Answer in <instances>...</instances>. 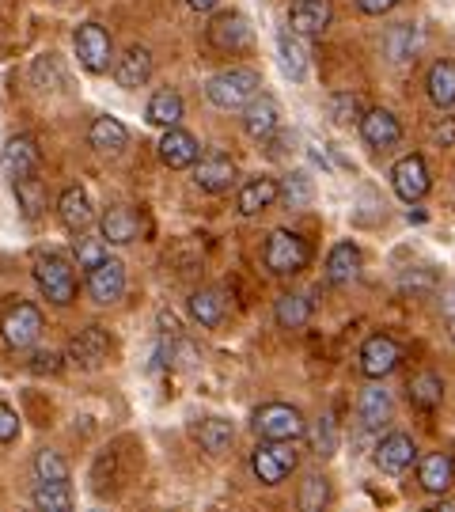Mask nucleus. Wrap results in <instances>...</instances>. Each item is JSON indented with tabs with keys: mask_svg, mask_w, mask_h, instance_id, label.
<instances>
[{
	"mask_svg": "<svg viewBox=\"0 0 455 512\" xmlns=\"http://www.w3.org/2000/svg\"><path fill=\"white\" fill-rule=\"evenodd\" d=\"M258 92H262V76L255 69H224V73L209 76V84H205L209 103L220 110H243Z\"/></svg>",
	"mask_w": 455,
	"mask_h": 512,
	"instance_id": "obj_1",
	"label": "nucleus"
},
{
	"mask_svg": "<svg viewBox=\"0 0 455 512\" xmlns=\"http://www.w3.org/2000/svg\"><path fill=\"white\" fill-rule=\"evenodd\" d=\"M262 262H266V270L277 277L300 274V270L311 262L308 239L289 232V228H273L270 239H266V247H262Z\"/></svg>",
	"mask_w": 455,
	"mask_h": 512,
	"instance_id": "obj_2",
	"label": "nucleus"
},
{
	"mask_svg": "<svg viewBox=\"0 0 455 512\" xmlns=\"http://www.w3.org/2000/svg\"><path fill=\"white\" fill-rule=\"evenodd\" d=\"M35 285L57 308H69L76 300V270L65 255H38L35 258Z\"/></svg>",
	"mask_w": 455,
	"mask_h": 512,
	"instance_id": "obj_3",
	"label": "nucleus"
},
{
	"mask_svg": "<svg viewBox=\"0 0 455 512\" xmlns=\"http://www.w3.org/2000/svg\"><path fill=\"white\" fill-rule=\"evenodd\" d=\"M296 459L300 456H296L292 440H262L251 452V471L262 486H281L296 471Z\"/></svg>",
	"mask_w": 455,
	"mask_h": 512,
	"instance_id": "obj_4",
	"label": "nucleus"
},
{
	"mask_svg": "<svg viewBox=\"0 0 455 512\" xmlns=\"http://www.w3.org/2000/svg\"><path fill=\"white\" fill-rule=\"evenodd\" d=\"M255 433L262 440H296L308 433V421L296 406L266 403L262 410H255Z\"/></svg>",
	"mask_w": 455,
	"mask_h": 512,
	"instance_id": "obj_5",
	"label": "nucleus"
},
{
	"mask_svg": "<svg viewBox=\"0 0 455 512\" xmlns=\"http://www.w3.org/2000/svg\"><path fill=\"white\" fill-rule=\"evenodd\" d=\"M205 38H209V46L220 50V54H243V50H251L255 31H251L247 16H239V12H220V16L205 27Z\"/></svg>",
	"mask_w": 455,
	"mask_h": 512,
	"instance_id": "obj_6",
	"label": "nucleus"
},
{
	"mask_svg": "<svg viewBox=\"0 0 455 512\" xmlns=\"http://www.w3.org/2000/svg\"><path fill=\"white\" fill-rule=\"evenodd\" d=\"M88 293L99 308H110L126 296V262L122 258H103L95 270H88Z\"/></svg>",
	"mask_w": 455,
	"mask_h": 512,
	"instance_id": "obj_7",
	"label": "nucleus"
},
{
	"mask_svg": "<svg viewBox=\"0 0 455 512\" xmlns=\"http://www.w3.org/2000/svg\"><path fill=\"white\" fill-rule=\"evenodd\" d=\"M65 357H69L76 368H84V372H95V368H103V365H107V357H110L107 330H103V327L76 330L73 338H69V349H65Z\"/></svg>",
	"mask_w": 455,
	"mask_h": 512,
	"instance_id": "obj_8",
	"label": "nucleus"
},
{
	"mask_svg": "<svg viewBox=\"0 0 455 512\" xmlns=\"http://www.w3.org/2000/svg\"><path fill=\"white\" fill-rule=\"evenodd\" d=\"M73 46H76L80 65H84L88 73H107V69H110V57H114V50H110L107 27H99V23H84V27H76Z\"/></svg>",
	"mask_w": 455,
	"mask_h": 512,
	"instance_id": "obj_9",
	"label": "nucleus"
},
{
	"mask_svg": "<svg viewBox=\"0 0 455 512\" xmlns=\"http://www.w3.org/2000/svg\"><path fill=\"white\" fill-rule=\"evenodd\" d=\"M391 186H395V194H399L402 202H421L425 194H429V186H433V179H429V164H425V156H402L399 164L391 167Z\"/></svg>",
	"mask_w": 455,
	"mask_h": 512,
	"instance_id": "obj_10",
	"label": "nucleus"
},
{
	"mask_svg": "<svg viewBox=\"0 0 455 512\" xmlns=\"http://www.w3.org/2000/svg\"><path fill=\"white\" fill-rule=\"evenodd\" d=\"M0 334L12 349H31L42 334V311L35 304H16L0 319Z\"/></svg>",
	"mask_w": 455,
	"mask_h": 512,
	"instance_id": "obj_11",
	"label": "nucleus"
},
{
	"mask_svg": "<svg viewBox=\"0 0 455 512\" xmlns=\"http://www.w3.org/2000/svg\"><path fill=\"white\" fill-rule=\"evenodd\" d=\"M38 167H42V152H38L35 137H27V133H19L12 137L8 145L0 148V171L16 183V179H27V175H38Z\"/></svg>",
	"mask_w": 455,
	"mask_h": 512,
	"instance_id": "obj_12",
	"label": "nucleus"
},
{
	"mask_svg": "<svg viewBox=\"0 0 455 512\" xmlns=\"http://www.w3.org/2000/svg\"><path fill=\"white\" fill-rule=\"evenodd\" d=\"M402 361V349L395 338H387V334H372L368 342L361 346V372L368 380H383V376H391Z\"/></svg>",
	"mask_w": 455,
	"mask_h": 512,
	"instance_id": "obj_13",
	"label": "nucleus"
},
{
	"mask_svg": "<svg viewBox=\"0 0 455 512\" xmlns=\"http://www.w3.org/2000/svg\"><path fill=\"white\" fill-rule=\"evenodd\" d=\"M194 183L205 190V194H224L236 183V160L224 156V152H209L194 164Z\"/></svg>",
	"mask_w": 455,
	"mask_h": 512,
	"instance_id": "obj_14",
	"label": "nucleus"
},
{
	"mask_svg": "<svg viewBox=\"0 0 455 512\" xmlns=\"http://www.w3.org/2000/svg\"><path fill=\"white\" fill-rule=\"evenodd\" d=\"M334 19V4L330 0H292L289 27L304 38H319Z\"/></svg>",
	"mask_w": 455,
	"mask_h": 512,
	"instance_id": "obj_15",
	"label": "nucleus"
},
{
	"mask_svg": "<svg viewBox=\"0 0 455 512\" xmlns=\"http://www.w3.org/2000/svg\"><path fill=\"white\" fill-rule=\"evenodd\" d=\"M243 129H247V137H255V141H270L273 133L281 129V107H277V99L258 92L255 99L243 107Z\"/></svg>",
	"mask_w": 455,
	"mask_h": 512,
	"instance_id": "obj_16",
	"label": "nucleus"
},
{
	"mask_svg": "<svg viewBox=\"0 0 455 512\" xmlns=\"http://www.w3.org/2000/svg\"><path fill=\"white\" fill-rule=\"evenodd\" d=\"M418 463V444L406 437V433H391L376 444V467L383 475H402Z\"/></svg>",
	"mask_w": 455,
	"mask_h": 512,
	"instance_id": "obj_17",
	"label": "nucleus"
},
{
	"mask_svg": "<svg viewBox=\"0 0 455 512\" xmlns=\"http://www.w3.org/2000/svg\"><path fill=\"white\" fill-rule=\"evenodd\" d=\"M357 129H361V137H364V145L368 148H395L402 141L399 118L383 107L364 110V118H361V126Z\"/></svg>",
	"mask_w": 455,
	"mask_h": 512,
	"instance_id": "obj_18",
	"label": "nucleus"
},
{
	"mask_svg": "<svg viewBox=\"0 0 455 512\" xmlns=\"http://www.w3.org/2000/svg\"><path fill=\"white\" fill-rule=\"evenodd\" d=\"M160 160H164L171 171H182V167H194L201 160V145L194 133H186V129L171 126L164 133V141H160Z\"/></svg>",
	"mask_w": 455,
	"mask_h": 512,
	"instance_id": "obj_19",
	"label": "nucleus"
},
{
	"mask_svg": "<svg viewBox=\"0 0 455 512\" xmlns=\"http://www.w3.org/2000/svg\"><path fill=\"white\" fill-rule=\"evenodd\" d=\"M277 198H281V183L270 179V175H255V179H247V183L239 186L236 209L243 217H258V213H266Z\"/></svg>",
	"mask_w": 455,
	"mask_h": 512,
	"instance_id": "obj_20",
	"label": "nucleus"
},
{
	"mask_svg": "<svg viewBox=\"0 0 455 512\" xmlns=\"http://www.w3.org/2000/svg\"><path fill=\"white\" fill-rule=\"evenodd\" d=\"M148 76H152V54H148L145 46H129L126 54L114 61V80H118V88H126V92L145 88Z\"/></svg>",
	"mask_w": 455,
	"mask_h": 512,
	"instance_id": "obj_21",
	"label": "nucleus"
},
{
	"mask_svg": "<svg viewBox=\"0 0 455 512\" xmlns=\"http://www.w3.org/2000/svg\"><path fill=\"white\" fill-rule=\"evenodd\" d=\"M99 228H103V239L114 243V247H126L133 239L141 236V217L129 209V205H110L103 220H99Z\"/></svg>",
	"mask_w": 455,
	"mask_h": 512,
	"instance_id": "obj_22",
	"label": "nucleus"
},
{
	"mask_svg": "<svg viewBox=\"0 0 455 512\" xmlns=\"http://www.w3.org/2000/svg\"><path fill=\"white\" fill-rule=\"evenodd\" d=\"M418 482L425 494H448L455 482V459L448 452H433V456L421 459Z\"/></svg>",
	"mask_w": 455,
	"mask_h": 512,
	"instance_id": "obj_23",
	"label": "nucleus"
},
{
	"mask_svg": "<svg viewBox=\"0 0 455 512\" xmlns=\"http://www.w3.org/2000/svg\"><path fill=\"white\" fill-rule=\"evenodd\" d=\"M88 145L95 152H103V156H118L122 148L129 145V129L118 122V118H110V114H99L88 129Z\"/></svg>",
	"mask_w": 455,
	"mask_h": 512,
	"instance_id": "obj_24",
	"label": "nucleus"
},
{
	"mask_svg": "<svg viewBox=\"0 0 455 512\" xmlns=\"http://www.w3.org/2000/svg\"><path fill=\"white\" fill-rule=\"evenodd\" d=\"M361 270V247L353 243V239H342V243H334L327 255V281L330 285H349L353 277Z\"/></svg>",
	"mask_w": 455,
	"mask_h": 512,
	"instance_id": "obj_25",
	"label": "nucleus"
},
{
	"mask_svg": "<svg viewBox=\"0 0 455 512\" xmlns=\"http://www.w3.org/2000/svg\"><path fill=\"white\" fill-rule=\"evenodd\" d=\"M391 410H395V403H391V391L380 384L364 387L361 391V403H357V418H361L364 429H383L387 421H391Z\"/></svg>",
	"mask_w": 455,
	"mask_h": 512,
	"instance_id": "obj_26",
	"label": "nucleus"
},
{
	"mask_svg": "<svg viewBox=\"0 0 455 512\" xmlns=\"http://www.w3.org/2000/svg\"><path fill=\"white\" fill-rule=\"evenodd\" d=\"M425 92H429V103L440 110L455 107V61L452 57H444L437 61L429 76H425Z\"/></svg>",
	"mask_w": 455,
	"mask_h": 512,
	"instance_id": "obj_27",
	"label": "nucleus"
},
{
	"mask_svg": "<svg viewBox=\"0 0 455 512\" xmlns=\"http://www.w3.org/2000/svg\"><path fill=\"white\" fill-rule=\"evenodd\" d=\"M182 114H186V103H182V95L175 92V88H160V92L148 99V107H145V118L160 129L179 126Z\"/></svg>",
	"mask_w": 455,
	"mask_h": 512,
	"instance_id": "obj_28",
	"label": "nucleus"
},
{
	"mask_svg": "<svg viewBox=\"0 0 455 512\" xmlns=\"http://www.w3.org/2000/svg\"><path fill=\"white\" fill-rule=\"evenodd\" d=\"M57 213H61V224H65L73 236H76V232H88V224L95 220L88 194H84L80 186H69V190L61 194V202H57Z\"/></svg>",
	"mask_w": 455,
	"mask_h": 512,
	"instance_id": "obj_29",
	"label": "nucleus"
},
{
	"mask_svg": "<svg viewBox=\"0 0 455 512\" xmlns=\"http://www.w3.org/2000/svg\"><path fill=\"white\" fill-rule=\"evenodd\" d=\"M383 50L387 57L395 61V65H406V61H414L421 50V31L418 23H399V27H391L387 38H383Z\"/></svg>",
	"mask_w": 455,
	"mask_h": 512,
	"instance_id": "obj_30",
	"label": "nucleus"
},
{
	"mask_svg": "<svg viewBox=\"0 0 455 512\" xmlns=\"http://www.w3.org/2000/svg\"><path fill=\"white\" fill-rule=\"evenodd\" d=\"M304 35H296V31H281L277 35V54H281V69L289 80H304L308 76V46L300 42Z\"/></svg>",
	"mask_w": 455,
	"mask_h": 512,
	"instance_id": "obj_31",
	"label": "nucleus"
},
{
	"mask_svg": "<svg viewBox=\"0 0 455 512\" xmlns=\"http://www.w3.org/2000/svg\"><path fill=\"white\" fill-rule=\"evenodd\" d=\"M273 319H277L281 330H304L311 319V300L300 293H285L273 304Z\"/></svg>",
	"mask_w": 455,
	"mask_h": 512,
	"instance_id": "obj_32",
	"label": "nucleus"
},
{
	"mask_svg": "<svg viewBox=\"0 0 455 512\" xmlns=\"http://www.w3.org/2000/svg\"><path fill=\"white\" fill-rule=\"evenodd\" d=\"M232 440H236V425L228 418H205L198 429V444L209 452V456H224L228 448H232Z\"/></svg>",
	"mask_w": 455,
	"mask_h": 512,
	"instance_id": "obj_33",
	"label": "nucleus"
},
{
	"mask_svg": "<svg viewBox=\"0 0 455 512\" xmlns=\"http://www.w3.org/2000/svg\"><path fill=\"white\" fill-rule=\"evenodd\" d=\"M31 501H35V509H42V512H73V505H76L69 482H46V478H38Z\"/></svg>",
	"mask_w": 455,
	"mask_h": 512,
	"instance_id": "obj_34",
	"label": "nucleus"
},
{
	"mask_svg": "<svg viewBox=\"0 0 455 512\" xmlns=\"http://www.w3.org/2000/svg\"><path fill=\"white\" fill-rule=\"evenodd\" d=\"M406 391H410V403L418 406V410H437L444 403V380H440L437 372H418L406 384Z\"/></svg>",
	"mask_w": 455,
	"mask_h": 512,
	"instance_id": "obj_35",
	"label": "nucleus"
},
{
	"mask_svg": "<svg viewBox=\"0 0 455 512\" xmlns=\"http://www.w3.org/2000/svg\"><path fill=\"white\" fill-rule=\"evenodd\" d=\"M277 202L285 209H308L315 202V183L308 171H292L289 179H281V198Z\"/></svg>",
	"mask_w": 455,
	"mask_h": 512,
	"instance_id": "obj_36",
	"label": "nucleus"
},
{
	"mask_svg": "<svg viewBox=\"0 0 455 512\" xmlns=\"http://www.w3.org/2000/svg\"><path fill=\"white\" fill-rule=\"evenodd\" d=\"M190 315L198 319L201 327H220L224 323V296L217 289H198L190 296Z\"/></svg>",
	"mask_w": 455,
	"mask_h": 512,
	"instance_id": "obj_37",
	"label": "nucleus"
},
{
	"mask_svg": "<svg viewBox=\"0 0 455 512\" xmlns=\"http://www.w3.org/2000/svg\"><path fill=\"white\" fill-rule=\"evenodd\" d=\"M16 202H19V213H23L27 220L42 217V209H46V186H42L38 175L16 179Z\"/></svg>",
	"mask_w": 455,
	"mask_h": 512,
	"instance_id": "obj_38",
	"label": "nucleus"
},
{
	"mask_svg": "<svg viewBox=\"0 0 455 512\" xmlns=\"http://www.w3.org/2000/svg\"><path fill=\"white\" fill-rule=\"evenodd\" d=\"M31 84H35L38 92H57V88H65V69H61V61H57L54 54L35 57V65H31Z\"/></svg>",
	"mask_w": 455,
	"mask_h": 512,
	"instance_id": "obj_39",
	"label": "nucleus"
},
{
	"mask_svg": "<svg viewBox=\"0 0 455 512\" xmlns=\"http://www.w3.org/2000/svg\"><path fill=\"white\" fill-rule=\"evenodd\" d=\"M308 440H311V452L319 459H330L338 452V425L330 414H323L319 421H311L308 425Z\"/></svg>",
	"mask_w": 455,
	"mask_h": 512,
	"instance_id": "obj_40",
	"label": "nucleus"
},
{
	"mask_svg": "<svg viewBox=\"0 0 455 512\" xmlns=\"http://www.w3.org/2000/svg\"><path fill=\"white\" fill-rule=\"evenodd\" d=\"M330 118H334L338 126H361V118H364L361 95H353V92L330 95Z\"/></svg>",
	"mask_w": 455,
	"mask_h": 512,
	"instance_id": "obj_41",
	"label": "nucleus"
},
{
	"mask_svg": "<svg viewBox=\"0 0 455 512\" xmlns=\"http://www.w3.org/2000/svg\"><path fill=\"white\" fill-rule=\"evenodd\" d=\"M35 475L46 478V482H69V463L54 448H42L35 456Z\"/></svg>",
	"mask_w": 455,
	"mask_h": 512,
	"instance_id": "obj_42",
	"label": "nucleus"
},
{
	"mask_svg": "<svg viewBox=\"0 0 455 512\" xmlns=\"http://www.w3.org/2000/svg\"><path fill=\"white\" fill-rule=\"evenodd\" d=\"M107 258V239H88L84 232H76V262L80 270H95Z\"/></svg>",
	"mask_w": 455,
	"mask_h": 512,
	"instance_id": "obj_43",
	"label": "nucleus"
},
{
	"mask_svg": "<svg viewBox=\"0 0 455 512\" xmlns=\"http://www.w3.org/2000/svg\"><path fill=\"white\" fill-rule=\"evenodd\" d=\"M330 501V486L323 475H308L304 478V490H300V509H323Z\"/></svg>",
	"mask_w": 455,
	"mask_h": 512,
	"instance_id": "obj_44",
	"label": "nucleus"
},
{
	"mask_svg": "<svg viewBox=\"0 0 455 512\" xmlns=\"http://www.w3.org/2000/svg\"><path fill=\"white\" fill-rule=\"evenodd\" d=\"M429 137H433V145H440V148H455V118H437V122L429 126Z\"/></svg>",
	"mask_w": 455,
	"mask_h": 512,
	"instance_id": "obj_45",
	"label": "nucleus"
},
{
	"mask_svg": "<svg viewBox=\"0 0 455 512\" xmlns=\"http://www.w3.org/2000/svg\"><path fill=\"white\" fill-rule=\"evenodd\" d=\"M19 437V414L0 403V444H12Z\"/></svg>",
	"mask_w": 455,
	"mask_h": 512,
	"instance_id": "obj_46",
	"label": "nucleus"
},
{
	"mask_svg": "<svg viewBox=\"0 0 455 512\" xmlns=\"http://www.w3.org/2000/svg\"><path fill=\"white\" fill-rule=\"evenodd\" d=\"M402 0H357V8H361L364 16H387V12H395Z\"/></svg>",
	"mask_w": 455,
	"mask_h": 512,
	"instance_id": "obj_47",
	"label": "nucleus"
},
{
	"mask_svg": "<svg viewBox=\"0 0 455 512\" xmlns=\"http://www.w3.org/2000/svg\"><path fill=\"white\" fill-rule=\"evenodd\" d=\"M57 368H61V357H57V353H50V349L35 353V365H31V372H38V376H42V372H57Z\"/></svg>",
	"mask_w": 455,
	"mask_h": 512,
	"instance_id": "obj_48",
	"label": "nucleus"
},
{
	"mask_svg": "<svg viewBox=\"0 0 455 512\" xmlns=\"http://www.w3.org/2000/svg\"><path fill=\"white\" fill-rule=\"evenodd\" d=\"M171 357H175V353L167 349V365H171ZM194 357H198V353H194V346L179 342V361H175V365H179V368H190V365H194Z\"/></svg>",
	"mask_w": 455,
	"mask_h": 512,
	"instance_id": "obj_49",
	"label": "nucleus"
},
{
	"mask_svg": "<svg viewBox=\"0 0 455 512\" xmlns=\"http://www.w3.org/2000/svg\"><path fill=\"white\" fill-rule=\"evenodd\" d=\"M217 4L220 0H186V8H190V12H213Z\"/></svg>",
	"mask_w": 455,
	"mask_h": 512,
	"instance_id": "obj_50",
	"label": "nucleus"
},
{
	"mask_svg": "<svg viewBox=\"0 0 455 512\" xmlns=\"http://www.w3.org/2000/svg\"><path fill=\"white\" fill-rule=\"evenodd\" d=\"M433 509H437V512H455V501H452V497H440Z\"/></svg>",
	"mask_w": 455,
	"mask_h": 512,
	"instance_id": "obj_51",
	"label": "nucleus"
},
{
	"mask_svg": "<svg viewBox=\"0 0 455 512\" xmlns=\"http://www.w3.org/2000/svg\"><path fill=\"white\" fill-rule=\"evenodd\" d=\"M448 334H452V342H455V315H452V327H448Z\"/></svg>",
	"mask_w": 455,
	"mask_h": 512,
	"instance_id": "obj_52",
	"label": "nucleus"
}]
</instances>
